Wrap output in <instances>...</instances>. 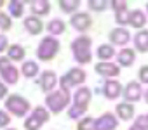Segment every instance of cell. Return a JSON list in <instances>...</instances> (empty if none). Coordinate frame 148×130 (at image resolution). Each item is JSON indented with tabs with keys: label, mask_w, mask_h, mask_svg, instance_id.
<instances>
[{
	"label": "cell",
	"mask_w": 148,
	"mask_h": 130,
	"mask_svg": "<svg viewBox=\"0 0 148 130\" xmlns=\"http://www.w3.org/2000/svg\"><path fill=\"white\" fill-rule=\"evenodd\" d=\"M86 80V73L82 71V70H79V68H73V70H70L63 78H61V90H70V87L71 85H77V83H82Z\"/></svg>",
	"instance_id": "5b68a950"
},
{
	"label": "cell",
	"mask_w": 148,
	"mask_h": 130,
	"mask_svg": "<svg viewBox=\"0 0 148 130\" xmlns=\"http://www.w3.org/2000/svg\"><path fill=\"white\" fill-rule=\"evenodd\" d=\"M59 5H61V9L64 12H73V11L80 5V2H79V0H61Z\"/></svg>",
	"instance_id": "d4e9b609"
},
{
	"label": "cell",
	"mask_w": 148,
	"mask_h": 130,
	"mask_svg": "<svg viewBox=\"0 0 148 130\" xmlns=\"http://www.w3.org/2000/svg\"><path fill=\"white\" fill-rule=\"evenodd\" d=\"M58 50H59L58 40L52 38V37H45V38L40 42L38 49H37V56H38V59H42V61H49V59H52V57L58 54Z\"/></svg>",
	"instance_id": "3957f363"
},
{
	"label": "cell",
	"mask_w": 148,
	"mask_h": 130,
	"mask_svg": "<svg viewBox=\"0 0 148 130\" xmlns=\"http://www.w3.org/2000/svg\"><path fill=\"white\" fill-rule=\"evenodd\" d=\"M129 23H131L134 28H143L145 23H146V18H145V14H143L141 11H134V12H131Z\"/></svg>",
	"instance_id": "ffe728a7"
},
{
	"label": "cell",
	"mask_w": 148,
	"mask_h": 130,
	"mask_svg": "<svg viewBox=\"0 0 148 130\" xmlns=\"http://www.w3.org/2000/svg\"><path fill=\"white\" fill-rule=\"evenodd\" d=\"M89 7L92 11H103L105 7H108V2H106V0H91Z\"/></svg>",
	"instance_id": "4dcf8cb0"
},
{
	"label": "cell",
	"mask_w": 148,
	"mask_h": 130,
	"mask_svg": "<svg viewBox=\"0 0 148 130\" xmlns=\"http://www.w3.org/2000/svg\"><path fill=\"white\" fill-rule=\"evenodd\" d=\"M5 108H7L12 114L23 116V114L30 109V104H28L26 99H23V97H19V95H11V97H7V101H5Z\"/></svg>",
	"instance_id": "277c9868"
},
{
	"label": "cell",
	"mask_w": 148,
	"mask_h": 130,
	"mask_svg": "<svg viewBox=\"0 0 148 130\" xmlns=\"http://www.w3.org/2000/svg\"><path fill=\"white\" fill-rule=\"evenodd\" d=\"M86 109H87V108H82V106H77V104H75V106L70 108L68 114H70V118H80V114H84Z\"/></svg>",
	"instance_id": "f546056e"
},
{
	"label": "cell",
	"mask_w": 148,
	"mask_h": 130,
	"mask_svg": "<svg viewBox=\"0 0 148 130\" xmlns=\"http://www.w3.org/2000/svg\"><path fill=\"white\" fill-rule=\"evenodd\" d=\"M2 4H4V2H2V0H0V7H2Z\"/></svg>",
	"instance_id": "b9f144b4"
},
{
	"label": "cell",
	"mask_w": 148,
	"mask_h": 130,
	"mask_svg": "<svg viewBox=\"0 0 148 130\" xmlns=\"http://www.w3.org/2000/svg\"><path fill=\"white\" fill-rule=\"evenodd\" d=\"M89 99H91V90H89L87 87H82L80 90H77V94H75V104H77V106L87 108Z\"/></svg>",
	"instance_id": "2e32d148"
},
{
	"label": "cell",
	"mask_w": 148,
	"mask_h": 130,
	"mask_svg": "<svg viewBox=\"0 0 148 130\" xmlns=\"http://www.w3.org/2000/svg\"><path fill=\"white\" fill-rule=\"evenodd\" d=\"M117 128V118L112 113H105L96 121V130H115Z\"/></svg>",
	"instance_id": "ba28073f"
},
{
	"label": "cell",
	"mask_w": 148,
	"mask_h": 130,
	"mask_svg": "<svg viewBox=\"0 0 148 130\" xmlns=\"http://www.w3.org/2000/svg\"><path fill=\"white\" fill-rule=\"evenodd\" d=\"M113 49H112V45H101L99 49H98V57L99 59H110V57H113Z\"/></svg>",
	"instance_id": "484cf974"
},
{
	"label": "cell",
	"mask_w": 148,
	"mask_h": 130,
	"mask_svg": "<svg viewBox=\"0 0 148 130\" xmlns=\"http://www.w3.org/2000/svg\"><path fill=\"white\" fill-rule=\"evenodd\" d=\"M132 113H134V108H132V104H129V102H122V104L117 106V114H119L122 120L132 118Z\"/></svg>",
	"instance_id": "d6986e66"
},
{
	"label": "cell",
	"mask_w": 148,
	"mask_h": 130,
	"mask_svg": "<svg viewBox=\"0 0 148 130\" xmlns=\"http://www.w3.org/2000/svg\"><path fill=\"white\" fill-rule=\"evenodd\" d=\"M68 102H70V94H68L66 90H56V92L49 94L47 99H45V104L49 106V109H51L52 113L63 111Z\"/></svg>",
	"instance_id": "7a4b0ae2"
},
{
	"label": "cell",
	"mask_w": 148,
	"mask_h": 130,
	"mask_svg": "<svg viewBox=\"0 0 148 130\" xmlns=\"http://www.w3.org/2000/svg\"><path fill=\"white\" fill-rule=\"evenodd\" d=\"M0 28H2V30H9V28H11L9 18H7L5 14H2V12H0Z\"/></svg>",
	"instance_id": "836d02e7"
},
{
	"label": "cell",
	"mask_w": 148,
	"mask_h": 130,
	"mask_svg": "<svg viewBox=\"0 0 148 130\" xmlns=\"http://www.w3.org/2000/svg\"><path fill=\"white\" fill-rule=\"evenodd\" d=\"M56 85V75L52 71H44L42 75V80H40V87L45 90V92H51Z\"/></svg>",
	"instance_id": "9a60e30c"
},
{
	"label": "cell",
	"mask_w": 148,
	"mask_h": 130,
	"mask_svg": "<svg viewBox=\"0 0 148 130\" xmlns=\"http://www.w3.org/2000/svg\"><path fill=\"white\" fill-rule=\"evenodd\" d=\"M0 75L11 85H14L18 82V70L11 64L9 57H0Z\"/></svg>",
	"instance_id": "8992f818"
},
{
	"label": "cell",
	"mask_w": 148,
	"mask_h": 130,
	"mask_svg": "<svg viewBox=\"0 0 148 130\" xmlns=\"http://www.w3.org/2000/svg\"><path fill=\"white\" fill-rule=\"evenodd\" d=\"M110 40L113 43H117V45H124V43L129 42V31L124 30V28H115L110 33Z\"/></svg>",
	"instance_id": "9c48e42d"
},
{
	"label": "cell",
	"mask_w": 148,
	"mask_h": 130,
	"mask_svg": "<svg viewBox=\"0 0 148 130\" xmlns=\"http://www.w3.org/2000/svg\"><path fill=\"white\" fill-rule=\"evenodd\" d=\"M47 30L51 35H61L64 31V23L61 19H52L49 24H47Z\"/></svg>",
	"instance_id": "44dd1931"
},
{
	"label": "cell",
	"mask_w": 148,
	"mask_h": 130,
	"mask_svg": "<svg viewBox=\"0 0 148 130\" xmlns=\"http://www.w3.org/2000/svg\"><path fill=\"white\" fill-rule=\"evenodd\" d=\"M96 71L103 77H117L119 75V66H115L112 62H99L96 66Z\"/></svg>",
	"instance_id": "8fae6325"
},
{
	"label": "cell",
	"mask_w": 148,
	"mask_h": 130,
	"mask_svg": "<svg viewBox=\"0 0 148 130\" xmlns=\"http://www.w3.org/2000/svg\"><path fill=\"white\" fill-rule=\"evenodd\" d=\"M145 99H146V102H148V90H146V94H145Z\"/></svg>",
	"instance_id": "ab89813d"
},
{
	"label": "cell",
	"mask_w": 148,
	"mask_h": 130,
	"mask_svg": "<svg viewBox=\"0 0 148 130\" xmlns=\"http://www.w3.org/2000/svg\"><path fill=\"white\" fill-rule=\"evenodd\" d=\"M23 73H25V77H28V78L35 77V75L38 73V64L33 62V61H26V62H23Z\"/></svg>",
	"instance_id": "603a6c76"
},
{
	"label": "cell",
	"mask_w": 148,
	"mask_h": 130,
	"mask_svg": "<svg viewBox=\"0 0 148 130\" xmlns=\"http://www.w3.org/2000/svg\"><path fill=\"white\" fill-rule=\"evenodd\" d=\"M113 7H115V11L119 12V11H124V9H127V4L125 2H119V0H113V2H110Z\"/></svg>",
	"instance_id": "d590c367"
},
{
	"label": "cell",
	"mask_w": 148,
	"mask_h": 130,
	"mask_svg": "<svg viewBox=\"0 0 148 130\" xmlns=\"http://www.w3.org/2000/svg\"><path fill=\"white\" fill-rule=\"evenodd\" d=\"M71 24H73V28H77L79 31H86L87 28H91L92 21H91V16L89 14L79 12V14H75V16L71 18Z\"/></svg>",
	"instance_id": "52a82bcc"
},
{
	"label": "cell",
	"mask_w": 148,
	"mask_h": 130,
	"mask_svg": "<svg viewBox=\"0 0 148 130\" xmlns=\"http://www.w3.org/2000/svg\"><path fill=\"white\" fill-rule=\"evenodd\" d=\"M124 97L127 101H138L141 97V85L136 83V82H131L124 90Z\"/></svg>",
	"instance_id": "30bf717a"
},
{
	"label": "cell",
	"mask_w": 148,
	"mask_h": 130,
	"mask_svg": "<svg viewBox=\"0 0 148 130\" xmlns=\"http://www.w3.org/2000/svg\"><path fill=\"white\" fill-rule=\"evenodd\" d=\"M134 61V50L132 49H122L119 52V62L122 66H131Z\"/></svg>",
	"instance_id": "e0dca14e"
},
{
	"label": "cell",
	"mask_w": 148,
	"mask_h": 130,
	"mask_svg": "<svg viewBox=\"0 0 148 130\" xmlns=\"http://www.w3.org/2000/svg\"><path fill=\"white\" fill-rule=\"evenodd\" d=\"M134 127L139 128V130H148V116H139V118L136 120Z\"/></svg>",
	"instance_id": "d6a6232c"
},
{
	"label": "cell",
	"mask_w": 148,
	"mask_h": 130,
	"mask_svg": "<svg viewBox=\"0 0 148 130\" xmlns=\"http://www.w3.org/2000/svg\"><path fill=\"white\" fill-rule=\"evenodd\" d=\"M30 9L33 14H38V16H44L49 12V2L45 0H38V2H30Z\"/></svg>",
	"instance_id": "ac0fdd59"
},
{
	"label": "cell",
	"mask_w": 148,
	"mask_h": 130,
	"mask_svg": "<svg viewBox=\"0 0 148 130\" xmlns=\"http://www.w3.org/2000/svg\"><path fill=\"white\" fill-rule=\"evenodd\" d=\"M25 26H26V30H28L32 35H38V33L42 31V28H44L42 21H40L37 16H30V18H26V19H25Z\"/></svg>",
	"instance_id": "7c38bea8"
},
{
	"label": "cell",
	"mask_w": 148,
	"mask_h": 130,
	"mask_svg": "<svg viewBox=\"0 0 148 130\" xmlns=\"http://www.w3.org/2000/svg\"><path fill=\"white\" fill-rule=\"evenodd\" d=\"M139 80H141L143 83H148V66H143V68L139 70Z\"/></svg>",
	"instance_id": "e575fe53"
},
{
	"label": "cell",
	"mask_w": 148,
	"mask_h": 130,
	"mask_svg": "<svg viewBox=\"0 0 148 130\" xmlns=\"http://www.w3.org/2000/svg\"><path fill=\"white\" fill-rule=\"evenodd\" d=\"M134 45H136V49L139 52H146L148 50V30H141L139 33H136Z\"/></svg>",
	"instance_id": "5bb4252c"
},
{
	"label": "cell",
	"mask_w": 148,
	"mask_h": 130,
	"mask_svg": "<svg viewBox=\"0 0 148 130\" xmlns=\"http://www.w3.org/2000/svg\"><path fill=\"white\" fill-rule=\"evenodd\" d=\"M73 56L79 62H91V38L89 37H79L71 45Z\"/></svg>",
	"instance_id": "6da1fadb"
},
{
	"label": "cell",
	"mask_w": 148,
	"mask_h": 130,
	"mask_svg": "<svg viewBox=\"0 0 148 130\" xmlns=\"http://www.w3.org/2000/svg\"><path fill=\"white\" fill-rule=\"evenodd\" d=\"M96 127V121L92 118H84L80 120V123L77 125V130H92Z\"/></svg>",
	"instance_id": "4316f807"
},
{
	"label": "cell",
	"mask_w": 148,
	"mask_h": 130,
	"mask_svg": "<svg viewBox=\"0 0 148 130\" xmlns=\"http://www.w3.org/2000/svg\"><path fill=\"white\" fill-rule=\"evenodd\" d=\"M131 130H139V128H136V127H134V125H132V127H131Z\"/></svg>",
	"instance_id": "60d3db41"
},
{
	"label": "cell",
	"mask_w": 148,
	"mask_h": 130,
	"mask_svg": "<svg viewBox=\"0 0 148 130\" xmlns=\"http://www.w3.org/2000/svg\"><path fill=\"white\" fill-rule=\"evenodd\" d=\"M129 18H131V14L127 12V9L117 12V23H119V24H125V23H129Z\"/></svg>",
	"instance_id": "1f68e13d"
},
{
	"label": "cell",
	"mask_w": 148,
	"mask_h": 130,
	"mask_svg": "<svg viewBox=\"0 0 148 130\" xmlns=\"http://www.w3.org/2000/svg\"><path fill=\"white\" fill-rule=\"evenodd\" d=\"M5 95H7V89H5L4 83H0V99H4Z\"/></svg>",
	"instance_id": "f35d334b"
},
{
	"label": "cell",
	"mask_w": 148,
	"mask_h": 130,
	"mask_svg": "<svg viewBox=\"0 0 148 130\" xmlns=\"http://www.w3.org/2000/svg\"><path fill=\"white\" fill-rule=\"evenodd\" d=\"M5 49H9V47H7V38H5L4 35H0V52L5 50Z\"/></svg>",
	"instance_id": "74e56055"
},
{
	"label": "cell",
	"mask_w": 148,
	"mask_h": 130,
	"mask_svg": "<svg viewBox=\"0 0 148 130\" xmlns=\"http://www.w3.org/2000/svg\"><path fill=\"white\" fill-rule=\"evenodd\" d=\"M120 92H122V87H120L119 82L108 80V82L105 83V95H106L108 99H115V97H119Z\"/></svg>",
	"instance_id": "4fadbf2b"
},
{
	"label": "cell",
	"mask_w": 148,
	"mask_h": 130,
	"mask_svg": "<svg viewBox=\"0 0 148 130\" xmlns=\"http://www.w3.org/2000/svg\"><path fill=\"white\" fill-rule=\"evenodd\" d=\"M33 116H35L38 121H42V123L49 120V113H47L44 108H35V109H33Z\"/></svg>",
	"instance_id": "f1b7e54d"
},
{
	"label": "cell",
	"mask_w": 148,
	"mask_h": 130,
	"mask_svg": "<svg viewBox=\"0 0 148 130\" xmlns=\"http://www.w3.org/2000/svg\"><path fill=\"white\" fill-rule=\"evenodd\" d=\"M9 11L14 18H21L23 16V11H25V4L19 2V0H12V2L9 4Z\"/></svg>",
	"instance_id": "cb8c5ba5"
},
{
	"label": "cell",
	"mask_w": 148,
	"mask_h": 130,
	"mask_svg": "<svg viewBox=\"0 0 148 130\" xmlns=\"http://www.w3.org/2000/svg\"><path fill=\"white\" fill-rule=\"evenodd\" d=\"M9 121H11L9 114H7V113H4V111H0V127H5Z\"/></svg>",
	"instance_id": "8d00e7d4"
},
{
	"label": "cell",
	"mask_w": 148,
	"mask_h": 130,
	"mask_svg": "<svg viewBox=\"0 0 148 130\" xmlns=\"http://www.w3.org/2000/svg\"><path fill=\"white\" fill-rule=\"evenodd\" d=\"M7 54H9V59H12V61H21V59L25 57V49L19 47V45H11V47L7 49Z\"/></svg>",
	"instance_id": "7402d4cb"
},
{
	"label": "cell",
	"mask_w": 148,
	"mask_h": 130,
	"mask_svg": "<svg viewBox=\"0 0 148 130\" xmlns=\"http://www.w3.org/2000/svg\"><path fill=\"white\" fill-rule=\"evenodd\" d=\"M42 127V121H38L35 116H30L26 121H25V128L26 130H38Z\"/></svg>",
	"instance_id": "83f0119b"
}]
</instances>
